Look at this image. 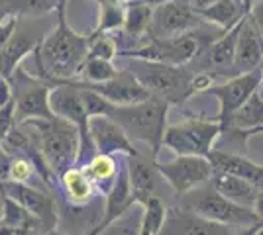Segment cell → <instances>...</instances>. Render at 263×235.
<instances>
[{
  "instance_id": "cell-1",
  "label": "cell",
  "mask_w": 263,
  "mask_h": 235,
  "mask_svg": "<svg viewBox=\"0 0 263 235\" xmlns=\"http://www.w3.org/2000/svg\"><path fill=\"white\" fill-rule=\"evenodd\" d=\"M67 0H61L59 8L55 10V26L49 34H45L44 41L37 45L35 65L37 77L63 82L77 80L81 71L87 63L90 35L77 34L67 22Z\"/></svg>"
},
{
  "instance_id": "cell-2",
  "label": "cell",
  "mask_w": 263,
  "mask_h": 235,
  "mask_svg": "<svg viewBox=\"0 0 263 235\" xmlns=\"http://www.w3.org/2000/svg\"><path fill=\"white\" fill-rule=\"evenodd\" d=\"M171 104L157 96L147 100L130 104V106H114L110 118L124 127L132 141H140L152 149V157L157 161L159 151L163 149V137L167 130V114Z\"/></svg>"
},
{
  "instance_id": "cell-3",
  "label": "cell",
  "mask_w": 263,
  "mask_h": 235,
  "mask_svg": "<svg viewBox=\"0 0 263 235\" xmlns=\"http://www.w3.org/2000/svg\"><path fill=\"white\" fill-rule=\"evenodd\" d=\"M35 134L37 147L44 155L47 167L59 179L67 168L79 165L81 155V130L65 118L53 116L51 120H28Z\"/></svg>"
},
{
  "instance_id": "cell-4",
  "label": "cell",
  "mask_w": 263,
  "mask_h": 235,
  "mask_svg": "<svg viewBox=\"0 0 263 235\" xmlns=\"http://www.w3.org/2000/svg\"><path fill=\"white\" fill-rule=\"evenodd\" d=\"M126 69L152 92V96L169 102L171 106L183 104L195 96L193 92L195 73L185 67L145 61V59H130Z\"/></svg>"
},
{
  "instance_id": "cell-5",
  "label": "cell",
  "mask_w": 263,
  "mask_h": 235,
  "mask_svg": "<svg viewBox=\"0 0 263 235\" xmlns=\"http://www.w3.org/2000/svg\"><path fill=\"white\" fill-rule=\"evenodd\" d=\"M181 208L191 213H197L200 218H206V220L224 225H232V227H246L259 220V216L253 210L228 200L210 182L197 190L189 192V194H183Z\"/></svg>"
},
{
  "instance_id": "cell-6",
  "label": "cell",
  "mask_w": 263,
  "mask_h": 235,
  "mask_svg": "<svg viewBox=\"0 0 263 235\" xmlns=\"http://www.w3.org/2000/svg\"><path fill=\"white\" fill-rule=\"evenodd\" d=\"M224 134L222 123L204 118H186L179 123H169L165 130L163 147L177 157H209Z\"/></svg>"
},
{
  "instance_id": "cell-7",
  "label": "cell",
  "mask_w": 263,
  "mask_h": 235,
  "mask_svg": "<svg viewBox=\"0 0 263 235\" xmlns=\"http://www.w3.org/2000/svg\"><path fill=\"white\" fill-rule=\"evenodd\" d=\"M14 102H16V123L28 120H51L53 112L49 106V94L55 82L18 69L10 78Z\"/></svg>"
},
{
  "instance_id": "cell-8",
  "label": "cell",
  "mask_w": 263,
  "mask_h": 235,
  "mask_svg": "<svg viewBox=\"0 0 263 235\" xmlns=\"http://www.w3.org/2000/svg\"><path fill=\"white\" fill-rule=\"evenodd\" d=\"M198 51H200V34L191 32V34L177 35V37H169V39L149 37L143 45L130 49V51H124L118 57L145 59V61H157V63L185 67L186 63H191L198 55Z\"/></svg>"
},
{
  "instance_id": "cell-9",
  "label": "cell",
  "mask_w": 263,
  "mask_h": 235,
  "mask_svg": "<svg viewBox=\"0 0 263 235\" xmlns=\"http://www.w3.org/2000/svg\"><path fill=\"white\" fill-rule=\"evenodd\" d=\"M261 84L263 69H257V71H252V73L230 77L228 80H224L222 84H212L202 94H210V96H214L218 100V114H216L214 120L222 123V127L226 130L228 120L252 98L253 94L259 90Z\"/></svg>"
},
{
  "instance_id": "cell-10",
  "label": "cell",
  "mask_w": 263,
  "mask_h": 235,
  "mask_svg": "<svg viewBox=\"0 0 263 235\" xmlns=\"http://www.w3.org/2000/svg\"><path fill=\"white\" fill-rule=\"evenodd\" d=\"M157 170L179 196L209 184L214 177V167L209 157H175L169 163L157 161Z\"/></svg>"
},
{
  "instance_id": "cell-11",
  "label": "cell",
  "mask_w": 263,
  "mask_h": 235,
  "mask_svg": "<svg viewBox=\"0 0 263 235\" xmlns=\"http://www.w3.org/2000/svg\"><path fill=\"white\" fill-rule=\"evenodd\" d=\"M0 192L4 198L18 202L24 210L32 213L40 224V233L57 227V220H59L57 202L44 188H37L33 184H24V182H14V180H4L0 182Z\"/></svg>"
},
{
  "instance_id": "cell-12",
  "label": "cell",
  "mask_w": 263,
  "mask_h": 235,
  "mask_svg": "<svg viewBox=\"0 0 263 235\" xmlns=\"http://www.w3.org/2000/svg\"><path fill=\"white\" fill-rule=\"evenodd\" d=\"M202 22L204 20L193 8L191 0H171V2L154 6L149 37L169 39L177 35L191 34V32H197Z\"/></svg>"
},
{
  "instance_id": "cell-13",
  "label": "cell",
  "mask_w": 263,
  "mask_h": 235,
  "mask_svg": "<svg viewBox=\"0 0 263 235\" xmlns=\"http://www.w3.org/2000/svg\"><path fill=\"white\" fill-rule=\"evenodd\" d=\"M88 132H90L97 153L116 157H132L140 153L134 147V141L128 137V134L124 132V127L116 120H112L110 116H95V118H90Z\"/></svg>"
},
{
  "instance_id": "cell-14",
  "label": "cell",
  "mask_w": 263,
  "mask_h": 235,
  "mask_svg": "<svg viewBox=\"0 0 263 235\" xmlns=\"http://www.w3.org/2000/svg\"><path fill=\"white\" fill-rule=\"evenodd\" d=\"M85 84H87L88 89L97 90L99 94H102L114 106H130V104H138V102L147 100L152 96V92L145 89L128 69H120L118 75L112 80H108V82H100V84L85 82Z\"/></svg>"
},
{
  "instance_id": "cell-15",
  "label": "cell",
  "mask_w": 263,
  "mask_h": 235,
  "mask_svg": "<svg viewBox=\"0 0 263 235\" xmlns=\"http://www.w3.org/2000/svg\"><path fill=\"white\" fill-rule=\"evenodd\" d=\"M44 37H40L30 26H22L18 22V28L10 37V41L0 51V77L12 78V75L20 67L22 59L33 53L37 45L44 41Z\"/></svg>"
},
{
  "instance_id": "cell-16",
  "label": "cell",
  "mask_w": 263,
  "mask_h": 235,
  "mask_svg": "<svg viewBox=\"0 0 263 235\" xmlns=\"http://www.w3.org/2000/svg\"><path fill=\"white\" fill-rule=\"evenodd\" d=\"M248 20V16L241 20L240 24H236L232 30L228 32H222L218 39L210 41L209 45L200 47L198 55H202L204 59V67L210 69L209 73H212L214 69V75L218 77L220 73H224L226 69H234V59H236V44H238V37L243 28V24Z\"/></svg>"
},
{
  "instance_id": "cell-17",
  "label": "cell",
  "mask_w": 263,
  "mask_h": 235,
  "mask_svg": "<svg viewBox=\"0 0 263 235\" xmlns=\"http://www.w3.org/2000/svg\"><path fill=\"white\" fill-rule=\"evenodd\" d=\"M124 163H126V170H128V179H130L136 204L140 206L145 198L154 196L157 180L161 179V175L157 170V161L154 157L147 159L142 153H138V155L126 157Z\"/></svg>"
},
{
  "instance_id": "cell-18",
  "label": "cell",
  "mask_w": 263,
  "mask_h": 235,
  "mask_svg": "<svg viewBox=\"0 0 263 235\" xmlns=\"http://www.w3.org/2000/svg\"><path fill=\"white\" fill-rule=\"evenodd\" d=\"M209 161L214 167V173L236 175L240 179L252 182L259 190H263V165L253 163L252 159H248L246 155L224 151V149H214L209 155Z\"/></svg>"
},
{
  "instance_id": "cell-19",
  "label": "cell",
  "mask_w": 263,
  "mask_h": 235,
  "mask_svg": "<svg viewBox=\"0 0 263 235\" xmlns=\"http://www.w3.org/2000/svg\"><path fill=\"white\" fill-rule=\"evenodd\" d=\"M263 65V37L257 34V30L253 28L250 18L246 20L243 28L236 44V59H234V77L243 75V73H252L261 69Z\"/></svg>"
},
{
  "instance_id": "cell-20",
  "label": "cell",
  "mask_w": 263,
  "mask_h": 235,
  "mask_svg": "<svg viewBox=\"0 0 263 235\" xmlns=\"http://www.w3.org/2000/svg\"><path fill=\"white\" fill-rule=\"evenodd\" d=\"M152 18H154V6L152 4H147L145 0H130L128 2L126 18H124V26H122L120 35L132 39L130 49H136V47H140V45L147 41L149 28H152Z\"/></svg>"
},
{
  "instance_id": "cell-21",
  "label": "cell",
  "mask_w": 263,
  "mask_h": 235,
  "mask_svg": "<svg viewBox=\"0 0 263 235\" xmlns=\"http://www.w3.org/2000/svg\"><path fill=\"white\" fill-rule=\"evenodd\" d=\"M210 184L216 188V190L226 196L228 200H232L234 204H240L243 208H255V202L259 196V188L253 186L252 182L240 179L236 175H228V173H214V177L210 180ZM255 212V210H253Z\"/></svg>"
},
{
  "instance_id": "cell-22",
  "label": "cell",
  "mask_w": 263,
  "mask_h": 235,
  "mask_svg": "<svg viewBox=\"0 0 263 235\" xmlns=\"http://www.w3.org/2000/svg\"><path fill=\"white\" fill-rule=\"evenodd\" d=\"M59 182H61V190L65 194L67 202L73 206H88L95 200V194L99 192L95 182L88 179L87 170L79 165L67 168L59 177Z\"/></svg>"
},
{
  "instance_id": "cell-23",
  "label": "cell",
  "mask_w": 263,
  "mask_h": 235,
  "mask_svg": "<svg viewBox=\"0 0 263 235\" xmlns=\"http://www.w3.org/2000/svg\"><path fill=\"white\" fill-rule=\"evenodd\" d=\"M122 167L124 165L118 163L116 155H104V153H97L87 165H83V168L87 170L88 179L95 182L97 190L102 194V198L108 194L110 188L114 186V182L118 180Z\"/></svg>"
},
{
  "instance_id": "cell-24",
  "label": "cell",
  "mask_w": 263,
  "mask_h": 235,
  "mask_svg": "<svg viewBox=\"0 0 263 235\" xmlns=\"http://www.w3.org/2000/svg\"><path fill=\"white\" fill-rule=\"evenodd\" d=\"M204 22L218 26L222 32L232 30L236 24H240L250 12L243 8L240 0H216L209 8L198 12Z\"/></svg>"
},
{
  "instance_id": "cell-25",
  "label": "cell",
  "mask_w": 263,
  "mask_h": 235,
  "mask_svg": "<svg viewBox=\"0 0 263 235\" xmlns=\"http://www.w3.org/2000/svg\"><path fill=\"white\" fill-rule=\"evenodd\" d=\"M173 222L181 224V233L183 235H234L238 227L224 225L218 222H212L206 218H200L197 213H191L186 210H177Z\"/></svg>"
},
{
  "instance_id": "cell-26",
  "label": "cell",
  "mask_w": 263,
  "mask_h": 235,
  "mask_svg": "<svg viewBox=\"0 0 263 235\" xmlns=\"http://www.w3.org/2000/svg\"><path fill=\"white\" fill-rule=\"evenodd\" d=\"M261 125H263V96L259 94V90H257L252 98L246 102L240 110L228 120L224 132H228V130L252 132V130L261 127Z\"/></svg>"
},
{
  "instance_id": "cell-27",
  "label": "cell",
  "mask_w": 263,
  "mask_h": 235,
  "mask_svg": "<svg viewBox=\"0 0 263 235\" xmlns=\"http://www.w3.org/2000/svg\"><path fill=\"white\" fill-rule=\"evenodd\" d=\"M142 218H140V235H159L169 218V210L159 196H149L140 204Z\"/></svg>"
},
{
  "instance_id": "cell-28",
  "label": "cell",
  "mask_w": 263,
  "mask_h": 235,
  "mask_svg": "<svg viewBox=\"0 0 263 235\" xmlns=\"http://www.w3.org/2000/svg\"><path fill=\"white\" fill-rule=\"evenodd\" d=\"M40 227L37 220L28 210H24L18 202L4 198V210L0 216V229L10 231H35Z\"/></svg>"
},
{
  "instance_id": "cell-29",
  "label": "cell",
  "mask_w": 263,
  "mask_h": 235,
  "mask_svg": "<svg viewBox=\"0 0 263 235\" xmlns=\"http://www.w3.org/2000/svg\"><path fill=\"white\" fill-rule=\"evenodd\" d=\"M120 69L116 67L108 59H99V57H88L85 67L81 71L79 80H85L90 84H100V82H108L118 75Z\"/></svg>"
},
{
  "instance_id": "cell-30",
  "label": "cell",
  "mask_w": 263,
  "mask_h": 235,
  "mask_svg": "<svg viewBox=\"0 0 263 235\" xmlns=\"http://www.w3.org/2000/svg\"><path fill=\"white\" fill-rule=\"evenodd\" d=\"M88 57H99V59L114 61L118 57V44H116V39L110 34H90Z\"/></svg>"
},
{
  "instance_id": "cell-31",
  "label": "cell",
  "mask_w": 263,
  "mask_h": 235,
  "mask_svg": "<svg viewBox=\"0 0 263 235\" xmlns=\"http://www.w3.org/2000/svg\"><path fill=\"white\" fill-rule=\"evenodd\" d=\"M33 177H40V173H37V168H35L32 159H28V157L24 155H14L10 167V180H14V182H24V184H32Z\"/></svg>"
},
{
  "instance_id": "cell-32",
  "label": "cell",
  "mask_w": 263,
  "mask_h": 235,
  "mask_svg": "<svg viewBox=\"0 0 263 235\" xmlns=\"http://www.w3.org/2000/svg\"><path fill=\"white\" fill-rule=\"evenodd\" d=\"M134 208L128 213H124L120 220H116L112 225H108L102 233L99 235H140V218L134 216Z\"/></svg>"
},
{
  "instance_id": "cell-33",
  "label": "cell",
  "mask_w": 263,
  "mask_h": 235,
  "mask_svg": "<svg viewBox=\"0 0 263 235\" xmlns=\"http://www.w3.org/2000/svg\"><path fill=\"white\" fill-rule=\"evenodd\" d=\"M16 127V102L10 100L8 104L0 106V143L10 135Z\"/></svg>"
},
{
  "instance_id": "cell-34",
  "label": "cell",
  "mask_w": 263,
  "mask_h": 235,
  "mask_svg": "<svg viewBox=\"0 0 263 235\" xmlns=\"http://www.w3.org/2000/svg\"><path fill=\"white\" fill-rule=\"evenodd\" d=\"M257 134H263V125L261 127H255L252 132H240V130H228V132H224L222 135H228L232 141H236L238 147H240L241 151H243V155H246V145H248V141L252 139L253 135Z\"/></svg>"
},
{
  "instance_id": "cell-35",
  "label": "cell",
  "mask_w": 263,
  "mask_h": 235,
  "mask_svg": "<svg viewBox=\"0 0 263 235\" xmlns=\"http://www.w3.org/2000/svg\"><path fill=\"white\" fill-rule=\"evenodd\" d=\"M18 22H20V18H4L2 22H0V51L6 47V44L10 41V37L14 35L16 32V28H18Z\"/></svg>"
},
{
  "instance_id": "cell-36",
  "label": "cell",
  "mask_w": 263,
  "mask_h": 235,
  "mask_svg": "<svg viewBox=\"0 0 263 235\" xmlns=\"http://www.w3.org/2000/svg\"><path fill=\"white\" fill-rule=\"evenodd\" d=\"M12 155L10 151L4 147V143H0V182L10 180V167H12Z\"/></svg>"
},
{
  "instance_id": "cell-37",
  "label": "cell",
  "mask_w": 263,
  "mask_h": 235,
  "mask_svg": "<svg viewBox=\"0 0 263 235\" xmlns=\"http://www.w3.org/2000/svg\"><path fill=\"white\" fill-rule=\"evenodd\" d=\"M248 18H250V22L253 24V28L257 30V34L263 37V0H259L252 10H250Z\"/></svg>"
},
{
  "instance_id": "cell-38",
  "label": "cell",
  "mask_w": 263,
  "mask_h": 235,
  "mask_svg": "<svg viewBox=\"0 0 263 235\" xmlns=\"http://www.w3.org/2000/svg\"><path fill=\"white\" fill-rule=\"evenodd\" d=\"M263 233V218L257 220L255 224L252 225H246V227H238L234 235H261Z\"/></svg>"
},
{
  "instance_id": "cell-39",
  "label": "cell",
  "mask_w": 263,
  "mask_h": 235,
  "mask_svg": "<svg viewBox=\"0 0 263 235\" xmlns=\"http://www.w3.org/2000/svg\"><path fill=\"white\" fill-rule=\"evenodd\" d=\"M216 0H191V4H193V8L197 12L204 10V8H209L210 4H214Z\"/></svg>"
},
{
  "instance_id": "cell-40",
  "label": "cell",
  "mask_w": 263,
  "mask_h": 235,
  "mask_svg": "<svg viewBox=\"0 0 263 235\" xmlns=\"http://www.w3.org/2000/svg\"><path fill=\"white\" fill-rule=\"evenodd\" d=\"M253 210H255V213H257V216H259V220H261L263 218V190L259 192V196H257V202H255V208H253Z\"/></svg>"
},
{
  "instance_id": "cell-41",
  "label": "cell",
  "mask_w": 263,
  "mask_h": 235,
  "mask_svg": "<svg viewBox=\"0 0 263 235\" xmlns=\"http://www.w3.org/2000/svg\"><path fill=\"white\" fill-rule=\"evenodd\" d=\"M0 235H32V231H10V229H0Z\"/></svg>"
},
{
  "instance_id": "cell-42",
  "label": "cell",
  "mask_w": 263,
  "mask_h": 235,
  "mask_svg": "<svg viewBox=\"0 0 263 235\" xmlns=\"http://www.w3.org/2000/svg\"><path fill=\"white\" fill-rule=\"evenodd\" d=\"M241 4H243V8H246V10L250 12L253 8V6H255V4H257V2H259V0H240Z\"/></svg>"
},
{
  "instance_id": "cell-43",
  "label": "cell",
  "mask_w": 263,
  "mask_h": 235,
  "mask_svg": "<svg viewBox=\"0 0 263 235\" xmlns=\"http://www.w3.org/2000/svg\"><path fill=\"white\" fill-rule=\"evenodd\" d=\"M40 235H67V233H63V231H59V229L55 227V229H49V231H45V233H40Z\"/></svg>"
},
{
  "instance_id": "cell-44",
  "label": "cell",
  "mask_w": 263,
  "mask_h": 235,
  "mask_svg": "<svg viewBox=\"0 0 263 235\" xmlns=\"http://www.w3.org/2000/svg\"><path fill=\"white\" fill-rule=\"evenodd\" d=\"M2 210H4V196H2V192H0V216H2Z\"/></svg>"
},
{
  "instance_id": "cell-45",
  "label": "cell",
  "mask_w": 263,
  "mask_h": 235,
  "mask_svg": "<svg viewBox=\"0 0 263 235\" xmlns=\"http://www.w3.org/2000/svg\"><path fill=\"white\" fill-rule=\"evenodd\" d=\"M261 235H263V233H261Z\"/></svg>"
}]
</instances>
